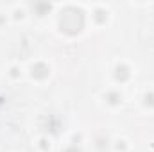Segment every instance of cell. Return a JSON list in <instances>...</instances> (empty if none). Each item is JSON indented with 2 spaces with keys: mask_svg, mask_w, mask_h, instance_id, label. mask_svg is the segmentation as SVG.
I'll use <instances>...</instances> for the list:
<instances>
[{
  "mask_svg": "<svg viewBox=\"0 0 154 152\" xmlns=\"http://www.w3.org/2000/svg\"><path fill=\"white\" fill-rule=\"evenodd\" d=\"M59 25L61 29L66 32V34H75L82 29L84 25V16H82V11L74 9V7H68L61 13V18H59Z\"/></svg>",
  "mask_w": 154,
  "mask_h": 152,
  "instance_id": "1",
  "label": "cell"
},
{
  "mask_svg": "<svg viewBox=\"0 0 154 152\" xmlns=\"http://www.w3.org/2000/svg\"><path fill=\"white\" fill-rule=\"evenodd\" d=\"M32 75L38 77V79H43V77L48 75V68H47L45 65H36V66L32 68Z\"/></svg>",
  "mask_w": 154,
  "mask_h": 152,
  "instance_id": "2",
  "label": "cell"
},
{
  "mask_svg": "<svg viewBox=\"0 0 154 152\" xmlns=\"http://www.w3.org/2000/svg\"><path fill=\"white\" fill-rule=\"evenodd\" d=\"M127 77H129V72H127L125 66H118V68H116V79H118V81H125Z\"/></svg>",
  "mask_w": 154,
  "mask_h": 152,
  "instance_id": "3",
  "label": "cell"
},
{
  "mask_svg": "<svg viewBox=\"0 0 154 152\" xmlns=\"http://www.w3.org/2000/svg\"><path fill=\"white\" fill-rule=\"evenodd\" d=\"M66 152H81V150H77V147H70Z\"/></svg>",
  "mask_w": 154,
  "mask_h": 152,
  "instance_id": "4",
  "label": "cell"
}]
</instances>
